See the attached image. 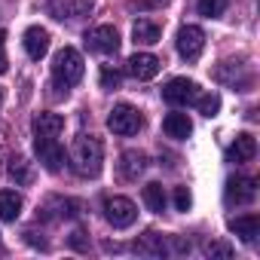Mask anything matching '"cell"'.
<instances>
[{
  "instance_id": "obj_1",
  "label": "cell",
  "mask_w": 260,
  "mask_h": 260,
  "mask_svg": "<svg viewBox=\"0 0 260 260\" xmlns=\"http://www.w3.org/2000/svg\"><path fill=\"white\" fill-rule=\"evenodd\" d=\"M71 166L80 178H98L104 166V144L95 135H77L71 144Z\"/></svg>"
},
{
  "instance_id": "obj_2",
  "label": "cell",
  "mask_w": 260,
  "mask_h": 260,
  "mask_svg": "<svg viewBox=\"0 0 260 260\" xmlns=\"http://www.w3.org/2000/svg\"><path fill=\"white\" fill-rule=\"evenodd\" d=\"M83 71H86L83 55H80L74 46H64V49L55 52V58H52V77H55L58 83H64V86H77V83L83 80Z\"/></svg>"
},
{
  "instance_id": "obj_3",
  "label": "cell",
  "mask_w": 260,
  "mask_h": 260,
  "mask_svg": "<svg viewBox=\"0 0 260 260\" xmlns=\"http://www.w3.org/2000/svg\"><path fill=\"white\" fill-rule=\"evenodd\" d=\"M141 125H144V116L132 104H116L110 110V116H107V128L113 135H138Z\"/></svg>"
},
{
  "instance_id": "obj_4",
  "label": "cell",
  "mask_w": 260,
  "mask_h": 260,
  "mask_svg": "<svg viewBox=\"0 0 260 260\" xmlns=\"http://www.w3.org/2000/svg\"><path fill=\"white\" fill-rule=\"evenodd\" d=\"M104 217H107L110 226L125 230V226H132L138 220V208H135L132 199H125V196H110V199H104Z\"/></svg>"
},
{
  "instance_id": "obj_5",
  "label": "cell",
  "mask_w": 260,
  "mask_h": 260,
  "mask_svg": "<svg viewBox=\"0 0 260 260\" xmlns=\"http://www.w3.org/2000/svg\"><path fill=\"white\" fill-rule=\"evenodd\" d=\"M34 153H37V159L43 162V169L46 172H61V166H64V147L55 141V138H49V135H37L34 138Z\"/></svg>"
},
{
  "instance_id": "obj_6",
  "label": "cell",
  "mask_w": 260,
  "mask_h": 260,
  "mask_svg": "<svg viewBox=\"0 0 260 260\" xmlns=\"http://www.w3.org/2000/svg\"><path fill=\"white\" fill-rule=\"evenodd\" d=\"M86 46L98 55H113L119 49V34L113 25H95L92 31H86Z\"/></svg>"
},
{
  "instance_id": "obj_7",
  "label": "cell",
  "mask_w": 260,
  "mask_h": 260,
  "mask_svg": "<svg viewBox=\"0 0 260 260\" xmlns=\"http://www.w3.org/2000/svg\"><path fill=\"white\" fill-rule=\"evenodd\" d=\"M205 49V31L199 25H184L178 31V52L184 61H196Z\"/></svg>"
},
{
  "instance_id": "obj_8",
  "label": "cell",
  "mask_w": 260,
  "mask_h": 260,
  "mask_svg": "<svg viewBox=\"0 0 260 260\" xmlns=\"http://www.w3.org/2000/svg\"><path fill=\"white\" fill-rule=\"evenodd\" d=\"M162 98L169 104H175V107H184V104H193L199 98V86L193 80H187V77H175V80H169L162 86Z\"/></svg>"
},
{
  "instance_id": "obj_9",
  "label": "cell",
  "mask_w": 260,
  "mask_h": 260,
  "mask_svg": "<svg viewBox=\"0 0 260 260\" xmlns=\"http://www.w3.org/2000/svg\"><path fill=\"white\" fill-rule=\"evenodd\" d=\"M223 199H226V205H251L257 199V181L245 178V175L230 178L226 190H223Z\"/></svg>"
},
{
  "instance_id": "obj_10",
  "label": "cell",
  "mask_w": 260,
  "mask_h": 260,
  "mask_svg": "<svg viewBox=\"0 0 260 260\" xmlns=\"http://www.w3.org/2000/svg\"><path fill=\"white\" fill-rule=\"evenodd\" d=\"M159 68H162V61L153 52H135L132 58L125 61V74L135 77V80H153L159 74Z\"/></svg>"
},
{
  "instance_id": "obj_11",
  "label": "cell",
  "mask_w": 260,
  "mask_h": 260,
  "mask_svg": "<svg viewBox=\"0 0 260 260\" xmlns=\"http://www.w3.org/2000/svg\"><path fill=\"white\" fill-rule=\"evenodd\" d=\"M254 153H257V141H254V135L242 132V135H236V141L226 147V162L242 166V162H251Z\"/></svg>"
},
{
  "instance_id": "obj_12",
  "label": "cell",
  "mask_w": 260,
  "mask_h": 260,
  "mask_svg": "<svg viewBox=\"0 0 260 260\" xmlns=\"http://www.w3.org/2000/svg\"><path fill=\"white\" fill-rule=\"evenodd\" d=\"M22 43H25V52H28V58L40 61V58L49 52V31H46V28H40V25H34V28H28V31H25Z\"/></svg>"
},
{
  "instance_id": "obj_13",
  "label": "cell",
  "mask_w": 260,
  "mask_h": 260,
  "mask_svg": "<svg viewBox=\"0 0 260 260\" xmlns=\"http://www.w3.org/2000/svg\"><path fill=\"white\" fill-rule=\"evenodd\" d=\"M162 128H166V135L175 138V141H184V138L193 135V122H190V116H187V113H178V110H175V113H166Z\"/></svg>"
},
{
  "instance_id": "obj_14",
  "label": "cell",
  "mask_w": 260,
  "mask_h": 260,
  "mask_svg": "<svg viewBox=\"0 0 260 260\" xmlns=\"http://www.w3.org/2000/svg\"><path fill=\"white\" fill-rule=\"evenodd\" d=\"M49 10L55 19H80L92 10V0H52Z\"/></svg>"
},
{
  "instance_id": "obj_15",
  "label": "cell",
  "mask_w": 260,
  "mask_h": 260,
  "mask_svg": "<svg viewBox=\"0 0 260 260\" xmlns=\"http://www.w3.org/2000/svg\"><path fill=\"white\" fill-rule=\"evenodd\" d=\"M144 169H147V156L141 150H125L119 156V172L125 181H138V175H144Z\"/></svg>"
},
{
  "instance_id": "obj_16",
  "label": "cell",
  "mask_w": 260,
  "mask_h": 260,
  "mask_svg": "<svg viewBox=\"0 0 260 260\" xmlns=\"http://www.w3.org/2000/svg\"><path fill=\"white\" fill-rule=\"evenodd\" d=\"M230 233H236L242 242H254L260 236V217L257 214H242L230 220Z\"/></svg>"
},
{
  "instance_id": "obj_17",
  "label": "cell",
  "mask_w": 260,
  "mask_h": 260,
  "mask_svg": "<svg viewBox=\"0 0 260 260\" xmlns=\"http://www.w3.org/2000/svg\"><path fill=\"white\" fill-rule=\"evenodd\" d=\"M135 251L144 257H162V254H169V239H162L159 233H144L135 242Z\"/></svg>"
},
{
  "instance_id": "obj_18",
  "label": "cell",
  "mask_w": 260,
  "mask_h": 260,
  "mask_svg": "<svg viewBox=\"0 0 260 260\" xmlns=\"http://www.w3.org/2000/svg\"><path fill=\"white\" fill-rule=\"evenodd\" d=\"M31 125H34L37 135H49V138H55V135L64 132V119H61L58 113H37Z\"/></svg>"
},
{
  "instance_id": "obj_19",
  "label": "cell",
  "mask_w": 260,
  "mask_h": 260,
  "mask_svg": "<svg viewBox=\"0 0 260 260\" xmlns=\"http://www.w3.org/2000/svg\"><path fill=\"white\" fill-rule=\"evenodd\" d=\"M132 37H135V43H141V46H153V43H159L162 31H159V25H153V22H147V19H138V22L132 25Z\"/></svg>"
},
{
  "instance_id": "obj_20",
  "label": "cell",
  "mask_w": 260,
  "mask_h": 260,
  "mask_svg": "<svg viewBox=\"0 0 260 260\" xmlns=\"http://www.w3.org/2000/svg\"><path fill=\"white\" fill-rule=\"evenodd\" d=\"M22 214V196L16 190H0V220H16Z\"/></svg>"
},
{
  "instance_id": "obj_21",
  "label": "cell",
  "mask_w": 260,
  "mask_h": 260,
  "mask_svg": "<svg viewBox=\"0 0 260 260\" xmlns=\"http://www.w3.org/2000/svg\"><path fill=\"white\" fill-rule=\"evenodd\" d=\"M7 172H10V178H13L16 184H22V187L34 181V169H31V162H28L25 156H13L10 166H7Z\"/></svg>"
},
{
  "instance_id": "obj_22",
  "label": "cell",
  "mask_w": 260,
  "mask_h": 260,
  "mask_svg": "<svg viewBox=\"0 0 260 260\" xmlns=\"http://www.w3.org/2000/svg\"><path fill=\"white\" fill-rule=\"evenodd\" d=\"M141 196H144V205L153 211V214H162L166 211V190H162V184H147L144 190H141Z\"/></svg>"
},
{
  "instance_id": "obj_23",
  "label": "cell",
  "mask_w": 260,
  "mask_h": 260,
  "mask_svg": "<svg viewBox=\"0 0 260 260\" xmlns=\"http://www.w3.org/2000/svg\"><path fill=\"white\" fill-rule=\"evenodd\" d=\"M226 7H230V0H199V4H196L199 16H205V19H217V16H223Z\"/></svg>"
},
{
  "instance_id": "obj_24",
  "label": "cell",
  "mask_w": 260,
  "mask_h": 260,
  "mask_svg": "<svg viewBox=\"0 0 260 260\" xmlns=\"http://www.w3.org/2000/svg\"><path fill=\"white\" fill-rule=\"evenodd\" d=\"M193 104L199 107V113H202V116H217V110H220V95L205 92V95H199Z\"/></svg>"
},
{
  "instance_id": "obj_25",
  "label": "cell",
  "mask_w": 260,
  "mask_h": 260,
  "mask_svg": "<svg viewBox=\"0 0 260 260\" xmlns=\"http://www.w3.org/2000/svg\"><path fill=\"white\" fill-rule=\"evenodd\" d=\"M119 80H122V74H119L116 68H110V64L101 68V89H116Z\"/></svg>"
},
{
  "instance_id": "obj_26",
  "label": "cell",
  "mask_w": 260,
  "mask_h": 260,
  "mask_svg": "<svg viewBox=\"0 0 260 260\" xmlns=\"http://www.w3.org/2000/svg\"><path fill=\"white\" fill-rule=\"evenodd\" d=\"M205 254H208V257H220V260H230V257H233V248H230L226 242H208V245H205Z\"/></svg>"
},
{
  "instance_id": "obj_27",
  "label": "cell",
  "mask_w": 260,
  "mask_h": 260,
  "mask_svg": "<svg viewBox=\"0 0 260 260\" xmlns=\"http://www.w3.org/2000/svg\"><path fill=\"white\" fill-rule=\"evenodd\" d=\"M190 205H193L190 190H187V187H175V208H178V211H190Z\"/></svg>"
},
{
  "instance_id": "obj_28",
  "label": "cell",
  "mask_w": 260,
  "mask_h": 260,
  "mask_svg": "<svg viewBox=\"0 0 260 260\" xmlns=\"http://www.w3.org/2000/svg\"><path fill=\"white\" fill-rule=\"evenodd\" d=\"M68 242H71V248H77V251H86V230H74Z\"/></svg>"
},
{
  "instance_id": "obj_29",
  "label": "cell",
  "mask_w": 260,
  "mask_h": 260,
  "mask_svg": "<svg viewBox=\"0 0 260 260\" xmlns=\"http://www.w3.org/2000/svg\"><path fill=\"white\" fill-rule=\"evenodd\" d=\"M4 40H7V34L0 31V74H7V52H4Z\"/></svg>"
},
{
  "instance_id": "obj_30",
  "label": "cell",
  "mask_w": 260,
  "mask_h": 260,
  "mask_svg": "<svg viewBox=\"0 0 260 260\" xmlns=\"http://www.w3.org/2000/svg\"><path fill=\"white\" fill-rule=\"evenodd\" d=\"M0 104H4V89H0Z\"/></svg>"
}]
</instances>
